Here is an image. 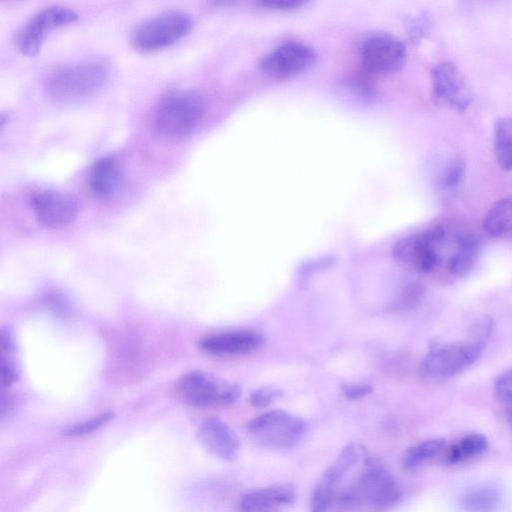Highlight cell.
<instances>
[{"label": "cell", "mask_w": 512, "mask_h": 512, "mask_svg": "<svg viewBox=\"0 0 512 512\" xmlns=\"http://www.w3.org/2000/svg\"><path fill=\"white\" fill-rule=\"evenodd\" d=\"M431 81L433 98L439 105L464 112L472 104L471 88L454 63H438L432 70Z\"/></svg>", "instance_id": "10"}, {"label": "cell", "mask_w": 512, "mask_h": 512, "mask_svg": "<svg viewBox=\"0 0 512 512\" xmlns=\"http://www.w3.org/2000/svg\"><path fill=\"white\" fill-rule=\"evenodd\" d=\"M407 52L404 44L389 34H374L366 38L360 47L362 64L376 74L398 71L405 63Z\"/></svg>", "instance_id": "11"}, {"label": "cell", "mask_w": 512, "mask_h": 512, "mask_svg": "<svg viewBox=\"0 0 512 512\" xmlns=\"http://www.w3.org/2000/svg\"><path fill=\"white\" fill-rule=\"evenodd\" d=\"M263 343L261 335L251 331H230L209 335L201 339L200 347L217 356L245 355Z\"/></svg>", "instance_id": "17"}, {"label": "cell", "mask_w": 512, "mask_h": 512, "mask_svg": "<svg viewBox=\"0 0 512 512\" xmlns=\"http://www.w3.org/2000/svg\"><path fill=\"white\" fill-rule=\"evenodd\" d=\"M18 379V370L9 359L2 357L0 364V382L2 387H7L16 382Z\"/></svg>", "instance_id": "29"}, {"label": "cell", "mask_w": 512, "mask_h": 512, "mask_svg": "<svg viewBox=\"0 0 512 512\" xmlns=\"http://www.w3.org/2000/svg\"><path fill=\"white\" fill-rule=\"evenodd\" d=\"M113 417L114 414L110 411L102 413L89 420L68 427L64 431V435L75 437L92 433L93 431L98 430L102 426L106 425L111 419H113Z\"/></svg>", "instance_id": "26"}, {"label": "cell", "mask_w": 512, "mask_h": 512, "mask_svg": "<svg viewBox=\"0 0 512 512\" xmlns=\"http://www.w3.org/2000/svg\"><path fill=\"white\" fill-rule=\"evenodd\" d=\"M372 392V387L367 384H350L343 387V393L350 400L361 399Z\"/></svg>", "instance_id": "31"}, {"label": "cell", "mask_w": 512, "mask_h": 512, "mask_svg": "<svg viewBox=\"0 0 512 512\" xmlns=\"http://www.w3.org/2000/svg\"><path fill=\"white\" fill-rule=\"evenodd\" d=\"M487 448L488 442L484 435L479 433L469 434L447 448L445 461L449 464L462 463L482 455Z\"/></svg>", "instance_id": "22"}, {"label": "cell", "mask_w": 512, "mask_h": 512, "mask_svg": "<svg viewBox=\"0 0 512 512\" xmlns=\"http://www.w3.org/2000/svg\"><path fill=\"white\" fill-rule=\"evenodd\" d=\"M496 397L503 403L512 405V368L501 373L495 380Z\"/></svg>", "instance_id": "28"}, {"label": "cell", "mask_w": 512, "mask_h": 512, "mask_svg": "<svg viewBox=\"0 0 512 512\" xmlns=\"http://www.w3.org/2000/svg\"><path fill=\"white\" fill-rule=\"evenodd\" d=\"M423 295V289L418 283H410L402 294L401 302L403 305L415 306Z\"/></svg>", "instance_id": "30"}, {"label": "cell", "mask_w": 512, "mask_h": 512, "mask_svg": "<svg viewBox=\"0 0 512 512\" xmlns=\"http://www.w3.org/2000/svg\"><path fill=\"white\" fill-rule=\"evenodd\" d=\"M123 179V171L117 159L103 156L91 165L87 185L95 197L108 199L119 192Z\"/></svg>", "instance_id": "18"}, {"label": "cell", "mask_w": 512, "mask_h": 512, "mask_svg": "<svg viewBox=\"0 0 512 512\" xmlns=\"http://www.w3.org/2000/svg\"><path fill=\"white\" fill-rule=\"evenodd\" d=\"M37 220L46 227L59 228L73 222L79 212L77 198L54 189L34 191L29 198Z\"/></svg>", "instance_id": "12"}, {"label": "cell", "mask_w": 512, "mask_h": 512, "mask_svg": "<svg viewBox=\"0 0 512 512\" xmlns=\"http://www.w3.org/2000/svg\"><path fill=\"white\" fill-rule=\"evenodd\" d=\"M264 4L267 6H272L274 8H291L301 4V2L294 0H270L265 1Z\"/></svg>", "instance_id": "32"}, {"label": "cell", "mask_w": 512, "mask_h": 512, "mask_svg": "<svg viewBox=\"0 0 512 512\" xmlns=\"http://www.w3.org/2000/svg\"><path fill=\"white\" fill-rule=\"evenodd\" d=\"M197 439L211 455L224 461L235 460L240 452V441L234 430L222 419L209 417L201 422Z\"/></svg>", "instance_id": "15"}, {"label": "cell", "mask_w": 512, "mask_h": 512, "mask_svg": "<svg viewBox=\"0 0 512 512\" xmlns=\"http://www.w3.org/2000/svg\"><path fill=\"white\" fill-rule=\"evenodd\" d=\"M401 498V490L392 474L376 459L365 453L360 473L336 497L339 506L348 510L388 512Z\"/></svg>", "instance_id": "1"}, {"label": "cell", "mask_w": 512, "mask_h": 512, "mask_svg": "<svg viewBox=\"0 0 512 512\" xmlns=\"http://www.w3.org/2000/svg\"><path fill=\"white\" fill-rule=\"evenodd\" d=\"M493 145L495 158L504 171L512 170V116L497 120L494 126Z\"/></svg>", "instance_id": "21"}, {"label": "cell", "mask_w": 512, "mask_h": 512, "mask_svg": "<svg viewBox=\"0 0 512 512\" xmlns=\"http://www.w3.org/2000/svg\"><path fill=\"white\" fill-rule=\"evenodd\" d=\"M446 231L435 226L398 241L393 247L394 258L420 272L432 271L439 262L438 249L444 243Z\"/></svg>", "instance_id": "8"}, {"label": "cell", "mask_w": 512, "mask_h": 512, "mask_svg": "<svg viewBox=\"0 0 512 512\" xmlns=\"http://www.w3.org/2000/svg\"><path fill=\"white\" fill-rule=\"evenodd\" d=\"M306 429L307 424L303 418L280 409L265 412L247 424L250 436L261 446L274 451L296 446Z\"/></svg>", "instance_id": "7"}, {"label": "cell", "mask_w": 512, "mask_h": 512, "mask_svg": "<svg viewBox=\"0 0 512 512\" xmlns=\"http://www.w3.org/2000/svg\"><path fill=\"white\" fill-rule=\"evenodd\" d=\"M483 228L491 237L512 239V197L499 200L489 209Z\"/></svg>", "instance_id": "20"}, {"label": "cell", "mask_w": 512, "mask_h": 512, "mask_svg": "<svg viewBox=\"0 0 512 512\" xmlns=\"http://www.w3.org/2000/svg\"><path fill=\"white\" fill-rule=\"evenodd\" d=\"M485 345L469 337L463 342L433 346L421 360L418 373L423 380L430 382L450 379L472 365Z\"/></svg>", "instance_id": "5"}, {"label": "cell", "mask_w": 512, "mask_h": 512, "mask_svg": "<svg viewBox=\"0 0 512 512\" xmlns=\"http://www.w3.org/2000/svg\"><path fill=\"white\" fill-rule=\"evenodd\" d=\"M193 27L191 15L171 9L156 13L137 23L131 31L133 47L142 52L158 51L184 38Z\"/></svg>", "instance_id": "4"}, {"label": "cell", "mask_w": 512, "mask_h": 512, "mask_svg": "<svg viewBox=\"0 0 512 512\" xmlns=\"http://www.w3.org/2000/svg\"><path fill=\"white\" fill-rule=\"evenodd\" d=\"M364 450L358 445L348 444L336 460L325 470L313 489L310 512H327L338 487L347 472L359 462Z\"/></svg>", "instance_id": "13"}, {"label": "cell", "mask_w": 512, "mask_h": 512, "mask_svg": "<svg viewBox=\"0 0 512 512\" xmlns=\"http://www.w3.org/2000/svg\"><path fill=\"white\" fill-rule=\"evenodd\" d=\"M444 439H430L408 448L402 457V465L407 470H413L436 458L444 451Z\"/></svg>", "instance_id": "24"}, {"label": "cell", "mask_w": 512, "mask_h": 512, "mask_svg": "<svg viewBox=\"0 0 512 512\" xmlns=\"http://www.w3.org/2000/svg\"><path fill=\"white\" fill-rule=\"evenodd\" d=\"M508 419H509V423L512 427V410L509 412Z\"/></svg>", "instance_id": "33"}, {"label": "cell", "mask_w": 512, "mask_h": 512, "mask_svg": "<svg viewBox=\"0 0 512 512\" xmlns=\"http://www.w3.org/2000/svg\"><path fill=\"white\" fill-rule=\"evenodd\" d=\"M314 50L300 42H286L275 47L261 63L262 71L273 78H287L296 75L315 60Z\"/></svg>", "instance_id": "14"}, {"label": "cell", "mask_w": 512, "mask_h": 512, "mask_svg": "<svg viewBox=\"0 0 512 512\" xmlns=\"http://www.w3.org/2000/svg\"><path fill=\"white\" fill-rule=\"evenodd\" d=\"M283 391L274 386H263L254 390L248 398L250 405L256 408H264L269 406L276 399L281 397Z\"/></svg>", "instance_id": "27"}, {"label": "cell", "mask_w": 512, "mask_h": 512, "mask_svg": "<svg viewBox=\"0 0 512 512\" xmlns=\"http://www.w3.org/2000/svg\"><path fill=\"white\" fill-rule=\"evenodd\" d=\"M205 113L204 97L195 90H177L164 95L153 112L155 132L167 140L190 135Z\"/></svg>", "instance_id": "3"}, {"label": "cell", "mask_w": 512, "mask_h": 512, "mask_svg": "<svg viewBox=\"0 0 512 512\" xmlns=\"http://www.w3.org/2000/svg\"><path fill=\"white\" fill-rule=\"evenodd\" d=\"M295 499L296 490L292 484H273L244 494L239 502V510L240 512H281L293 504Z\"/></svg>", "instance_id": "16"}, {"label": "cell", "mask_w": 512, "mask_h": 512, "mask_svg": "<svg viewBox=\"0 0 512 512\" xmlns=\"http://www.w3.org/2000/svg\"><path fill=\"white\" fill-rule=\"evenodd\" d=\"M480 251L479 239L471 234L464 233L457 237L455 249L447 262V269L453 276L466 274L476 261Z\"/></svg>", "instance_id": "19"}, {"label": "cell", "mask_w": 512, "mask_h": 512, "mask_svg": "<svg viewBox=\"0 0 512 512\" xmlns=\"http://www.w3.org/2000/svg\"><path fill=\"white\" fill-rule=\"evenodd\" d=\"M466 176V166L459 157L449 158L436 176V187L444 195H453L462 187Z\"/></svg>", "instance_id": "23"}, {"label": "cell", "mask_w": 512, "mask_h": 512, "mask_svg": "<svg viewBox=\"0 0 512 512\" xmlns=\"http://www.w3.org/2000/svg\"><path fill=\"white\" fill-rule=\"evenodd\" d=\"M178 395L196 407H222L235 403L241 387L212 373L193 370L181 375L176 382Z\"/></svg>", "instance_id": "6"}, {"label": "cell", "mask_w": 512, "mask_h": 512, "mask_svg": "<svg viewBox=\"0 0 512 512\" xmlns=\"http://www.w3.org/2000/svg\"><path fill=\"white\" fill-rule=\"evenodd\" d=\"M500 503V493L490 486L470 490L463 496L461 502L466 512H494Z\"/></svg>", "instance_id": "25"}, {"label": "cell", "mask_w": 512, "mask_h": 512, "mask_svg": "<svg viewBox=\"0 0 512 512\" xmlns=\"http://www.w3.org/2000/svg\"><path fill=\"white\" fill-rule=\"evenodd\" d=\"M110 75V65L105 60H81L51 70L44 80V88L56 102L76 103L101 91Z\"/></svg>", "instance_id": "2"}, {"label": "cell", "mask_w": 512, "mask_h": 512, "mask_svg": "<svg viewBox=\"0 0 512 512\" xmlns=\"http://www.w3.org/2000/svg\"><path fill=\"white\" fill-rule=\"evenodd\" d=\"M78 14L65 6L45 7L33 14L17 31L15 44L18 50L27 56H35L50 31L74 22Z\"/></svg>", "instance_id": "9"}]
</instances>
